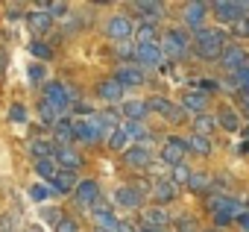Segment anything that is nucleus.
Wrapping results in <instances>:
<instances>
[{
	"instance_id": "obj_33",
	"label": "nucleus",
	"mask_w": 249,
	"mask_h": 232,
	"mask_svg": "<svg viewBox=\"0 0 249 232\" xmlns=\"http://www.w3.org/2000/svg\"><path fill=\"white\" fill-rule=\"evenodd\" d=\"M108 147H111V150H123V153L129 150V135L123 133V127H120V130H114V133L108 135Z\"/></svg>"
},
{
	"instance_id": "obj_20",
	"label": "nucleus",
	"mask_w": 249,
	"mask_h": 232,
	"mask_svg": "<svg viewBox=\"0 0 249 232\" xmlns=\"http://www.w3.org/2000/svg\"><path fill=\"white\" fill-rule=\"evenodd\" d=\"M120 115L126 121H138V124H144V118L150 115V103L147 100H126L120 106Z\"/></svg>"
},
{
	"instance_id": "obj_37",
	"label": "nucleus",
	"mask_w": 249,
	"mask_h": 232,
	"mask_svg": "<svg viewBox=\"0 0 249 232\" xmlns=\"http://www.w3.org/2000/svg\"><path fill=\"white\" fill-rule=\"evenodd\" d=\"M30 53H33V56H38V59H44V62H47V59H53V47H50V44H44V41H33V44H30Z\"/></svg>"
},
{
	"instance_id": "obj_4",
	"label": "nucleus",
	"mask_w": 249,
	"mask_h": 232,
	"mask_svg": "<svg viewBox=\"0 0 249 232\" xmlns=\"http://www.w3.org/2000/svg\"><path fill=\"white\" fill-rule=\"evenodd\" d=\"M73 135H76V141H79V144H97V141L108 138V135H106V130H103V127H100V121H97V112L91 115V118L73 121Z\"/></svg>"
},
{
	"instance_id": "obj_32",
	"label": "nucleus",
	"mask_w": 249,
	"mask_h": 232,
	"mask_svg": "<svg viewBox=\"0 0 249 232\" xmlns=\"http://www.w3.org/2000/svg\"><path fill=\"white\" fill-rule=\"evenodd\" d=\"M231 91H237V94H249V65L231 77Z\"/></svg>"
},
{
	"instance_id": "obj_16",
	"label": "nucleus",
	"mask_w": 249,
	"mask_h": 232,
	"mask_svg": "<svg viewBox=\"0 0 249 232\" xmlns=\"http://www.w3.org/2000/svg\"><path fill=\"white\" fill-rule=\"evenodd\" d=\"M123 162H126L129 168H138V171H144V168H150V162H153V153H150V147H144V144H132L126 153H123Z\"/></svg>"
},
{
	"instance_id": "obj_17",
	"label": "nucleus",
	"mask_w": 249,
	"mask_h": 232,
	"mask_svg": "<svg viewBox=\"0 0 249 232\" xmlns=\"http://www.w3.org/2000/svg\"><path fill=\"white\" fill-rule=\"evenodd\" d=\"M153 197H156V203H173L179 197V185L170 176H161L153 182Z\"/></svg>"
},
{
	"instance_id": "obj_19",
	"label": "nucleus",
	"mask_w": 249,
	"mask_h": 232,
	"mask_svg": "<svg viewBox=\"0 0 249 232\" xmlns=\"http://www.w3.org/2000/svg\"><path fill=\"white\" fill-rule=\"evenodd\" d=\"M123 94H126V88H123L114 77H111V79H103V82L97 85V97H100V100H106V103H120V100H123Z\"/></svg>"
},
{
	"instance_id": "obj_13",
	"label": "nucleus",
	"mask_w": 249,
	"mask_h": 232,
	"mask_svg": "<svg viewBox=\"0 0 249 232\" xmlns=\"http://www.w3.org/2000/svg\"><path fill=\"white\" fill-rule=\"evenodd\" d=\"M208 9H211L208 3H188V6L182 9V21H185V27H191L194 33L205 30L202 24H205V12H208Z\"/></svg>"
},
{
	"instance_id": "obj_39",
	"label": "nucleus",
	"mask_w": 249,
	"mask_h": 232,
	"mask_svg": "<svg viewBox=\"0 0 249 232\" xmlns=\"http://www.w3.org/2000/svg\"><path fill=\"white\" fill-rule=\"evenodd\" d=\"M50 194H56V191H53V188H47V185H38V182H36V185L30 188V197H33L36 203H41V200H47Z\"/></svg>"
},
{
	"instance_id": "obj_10",
	"label": "nucleus",
	"mask_w": 249,
	"mask_h": 232,
	"mask_svg": "<svg viewBox=\"0 0 249 232\" xmlns=\"http://www.w3.org/2000/svg\"><path fill=\"white\" fill-rule=\"evenodd\" d=\"M106 36L114 39L117 44H120V41H129V39L135 36V24H132V18H129V15H114V18H108V24H106Z\"/></svg>"
},
{
	"instance_id": "obj_14",
	"label": "nucleus",
	"mask_w": 249,
	"mask_h": 232,
	"mask_svg": "<svg viewBox=\"0 0 249 232\" xmlns=\"http://www.w3.org/2000/svg\"><path fill=\"white\" fill-rule=\"evenodd\" d=\"M114 203H117L120 209H141L144 194L138 191V185H120V188L114 191Z\"/></svg>"
},
{
	"instance_id": "obj_42",
	"label": "nucleus",
	"mask_w": 249,
	"mask_h": 232,
	"mask_svg": "<svg viewBox=\"0 0 249 232\" xmlns=\"http://www.w3.org/2000/svg\"><path fill=\"white\" fill-rule=\"evenodd\" d=\"M18 229V220H15V214H0V232H15Z\"/></svg>"
},
{
	"instance_id": "obj_38",
	"label": "nucleus",
	"mask_w": 249,
	"mask_h": 232,
	"mask_svg": "<svg viewBox=\"0 0 249 232\" xmlns=\"http://www.w3.org/2000/svg\"><path fill=\"white\" fill-rule=\"evenodd\" d=\"M191 176H194V174H191V168H188V165H179V168H173V174H170V179H173L176 185H188V182H191Z\"/></svg>"
},
{
	"instance_id": "obj_51",
	"label": "nucleus",
	"mask_w": 249,
	"mask_h": 232,
	"mask_svg": "<svg viewBox=\"0 0 249 232\" xmlns=\"http://www.w3.org/2000/svg\"><path fill=\"white\" fill-rule=\"evenodd\" d=\"M231 220H234L231 214H214V223H217V229H220V226H226V223H231Z\"/></svg>"
},
{
	"instance_id": "obj_46",
	"label": "nucleus",
	"mask_w": 249,
	"mask_h": 232,
	"mask_svg": "<svg viewBox=\"0 0 249 232\" xmlns=\"http://www.w3.org/2000/svg\"><path fill=\"white\" fill-rule=\"evenodd\" d=\"M9 118H12L15 124H24V121H27V112H24V106H21V103H15V106L9 109Z\"/></svg>"
},
{
	"instance_id": "obj_22",
	"label": "nucleus",
	"mask_w": 249,
	"mask_h": 232,
	"mask_svg": "<svg viewBox=\"0 0 249 232\" xmlns=\"http://www.w3.org/2000/svg\"><path fill=\"white\" fill-rule=\"evenodd\" d=\"M76 185H79L76 174H73V171H62V168H59V174L50 179V188H53L56 194H71V191H76Z\"/></svg>"
},
{
	"instance_id": "obj_18",
	"label": "nucleus",
	"mask_w": 249,
	"mask_h": 232,
	"mask_svg": "<svg viewBox=\"0 0 249 232\" xmlns=\"http://www.w3.org/2000/svg\"><path fill=\"white\" fill-rule=\"evenodd\" d=\"M53 159L59 162V168H62V171H73V174H76V171L82 168V156H79L73 147H62V144H59V147H56V153H53Z\"/></svg>"
},
{
	"instance_id": "obj_56",
	"label": "nucleus",
	"mask_w": 249,
	"mask_h": 232,
	"mask_svg": "<svg viewBox=\"0 0 249 232\" xmlns=\"http://www.w3.org/2000/svg\"><path fill=\"white\" fill-rule=\"evenodd\" d=\"M30 232H41V229H30Z\"/></svg>"
},
{
	"instance_id": "obj_28",
	"label": "nucleus",
	"mask_w": 249,
	"mask_h": 232,
	"mask_svg": "<svg viewBox=\"0 0 249 232\" xmlns=\"http://www.w3.org/2000/svg\"><path fill=\"white\" fill-rule=\"evenodd\" d=\"M27 21H30V27H33L36 33H47V30H50V24H53V15H50V12H44V9H36V12H30V15H27Z\"/></svg>"
},
{
	"instance_id": "obj_15",
	"label": "nucleus",
	"mask_w": 249,
	"mask_h": 232,
	"mask_svg": "<svg viewBox=\"0 0 249 232\" xmlns=\"http://www.w3.org/2000/svg\"><path fill=\"white\" fill-rule=\"evenodd\" d=\"M188 115H205V109H208V94H202V91H196V88H191V91H185L182 94V103H179Z\"/></svg>"
},
{
	"instance_id": "obj_6",
	"label": "nucleus",
	"mask_w": 249,
	"mask_h": 232,
	"mask_svg": "<svg viewBox=\"0 0 249 232\" xmlns=\"http://www.w3.org/2000/svg\"><path fill=\"white\" fill-rule=\"evenodd\" d=\"M135 65L141 71H156L164 65V50L161 44H135Z\"/></svg>"
},
{
	"instance_id": "obj_31",
	"label": "nucleus",
	"mask_w": 249,
	"mask_h": 232,
	"mask_svg": "<svg viewBox=\"0 0 249 232\" xmlns=\"http://www.w3.org/2000/svg\"><path fill=\"white\" fill-rule=\"evenodd\" d=\"M217 121H220V127H223V130H229V133H237V127H240L237 112H234V109H229V106L217 115Z\"/></svg>"
},
{
	"instance_id": "obj_41",
	"label": "nucleus",
	"mask_w": 249,
	"mask_h": 232,
	"mask_svg": "<svg viewBox=\"0 0 249 232\" xmlns=\"http://www.w3.org/2000/svg\"><path fill=\"white\" fill-rule=\"evenodd\" d=\"M231 33H234V39H249V15L240 18L237 24H231Z\"/></svg>"
},
{
	"instance_id": "obj_34",
	"label": "nucleus",
	"mask_w": 249,
	"mask_h": 232,
	"mask_svg": "<svg viewBox=\"0 0 249 232\" xmlns=\"http://www.w3.org/2000/svg\"><path fill=\"white\" fill-rule=\"evenodd\" d=\"M94 220H97V232H117V226H120V220L114 217V212L100 214V217H94Z\"/></svg>"
},
{
	"instance_id": "obj_26",
	"label": "nucleus",
	"mask_w": 249,
	"mask_h": 232,
	"mask_svg": "<svg viewBox=\"0 0 249 232\" xmlns=\"http://www.w3.org/2000/svg\"><path fill=\"white\" fill-rule=\"evenodd\" d=\"M38 115H41V121H44V124L56 127V124H59V121L65 118V109H59V106H53V103L41 100V106H38Z\"/></svg>"
},
{
	"instance_id": "obj_45",
	"label": "nucleus",
	"mask_w": 249,
	"mask_h": 232,
	"mask_svg": "<svg viewBox=\"0 0 249 232\" xmlns=\"http://www.w3.org/2000/svg\"><path fill=\"white\" fill-rule=\"evenodd\" d=\"M117 56H123V59H135V44L120 41V44H117Z\"/></svg>"
},
{
	"instance_id": "obj_58",
	"label": "nucleus",
	"mask_w": 249,
	"mask_h": 232,
	"mask_svg": "<svg viewBox=\"0 0 249 232\" xmlns=\"http://www.w3.org/2000/svg\"><path fill=\"white\" fill-rule=\"evenodd\" d=\"M246 135H249V130H246Z\"/></svg>"
},
{
	"instance_id": "obj_57",
	"label": "nucleus",
	"mask_w": 249,
	"mask_h": 232,
	"mask_svg": "<svg viewBox=\"0 0 249 232\" xmlns=\"http://www.w3.org/2000/svg\"><path fill=\"white\" fill-rule=\"evenodd\" d=\"M246 209H249V200H246Z\"/></svg>"
},
{
	"instance_id": "obj_54",
	"label": "nucleus",
	"mask_w": 249,
	"mask_h": 232,
	"mask_svg": "<svg viewBox=\"0 0 249 232\" xmlns=\"http://www.w3.org/2000/svg\"><path fill=\"white\" fill-rule=\"evenodd\" d=\"M138 232H164V229H156V226H147V223H141V226H138Z\"/></svg>"
},
{
	"instance_id": "obj_35",
	"label": "nucleus",
	"mask_w": 249,
	"mask_h": 232,
	"mask_svg": "<svg viewBox=\"0 0 249 232\" xmlns=\"http://www.w3.org/2000/svg\"><path fill=\"white\" fill-rule=\"evenodd\" d=\"M36 171H38V176H44V179H53V176L59 174L56 159H41V162H36Z\"/></svg>"
},
{
	"instance_id": "obj_8",
	"label": "nucleus",
	"mask_w": 249,
	"mask_h": 232,
	"mask_svg": "<svg viewBox=\"0 0 249 232\" xmlns=\"http://www.w3.org/2000/svg\"><path fill=\"white\" fill-rule=\"evenodd\" d=\"M147 103H150V112H159L161 118L170 121V124H182V121H185V115H188L182 106H176V103L167 100V97H150Z\"/></svg>"
},
{
	"instance_id": "obj_29",
	"label": "nucleus",
	"mask_w": 249,
	"mask_h": 232,
	"mask_svg": "<svg viewBox=\"0 0 249 232\" xmlns=\"http://www.w3.org/2000/svg\"><path fill=\"white\" fill-rule=\"evenodd\" d=\"M53 133H56V141H59L62 147H68V141H76V135H73V121H71V118H62V121L53 127Z\"/></svg>"
},
{
	"instance_id": "obj_53",
	"label": "nucleus",
	"mask_w": 249,
	"mask_h": 232,
	"mask_svg": "<svg viewBox=\"0 0 249 232\" xmlns=\"http://www.w3.org/2000/svg\"><path fill=\"white\" fill-rule=\"evenodd\" d=\"M117 232H138V229H135V226H132L129 220H120V226H117Z\"/></svg>"
},
{
	"instance_id": "obj_25",
	"label": "nucleus",
	"mask_w": 249,
	"mask_h": 232,
	"mask_svg": "<svg viewBox=\"0 0 249 232\" xmlns=\"http://www.w3.org/2000/svg\"><path fill=\"white\" fill-rule=\"evenodd\" d=\"M156 39H159V27L153 21H141L135 27V41L138 44H156Z\"/></svg>"
},
{
	"instance_id": "obj_36",
	"label": "nucleus",
	"mask_w": 249,
	"mask_h": 232,
	"mask_svg": "<svg viewBox=\"0 0 249 232\" xmlns=\"http://www.w3.org/2000/svg\"><path fill=\"white\" fill-rule=\"evenodd\" d=\"M211 185H214V179H208L205 174H194V176H191V182H188V188H191V191H196V194L208 191Z\"/></svg>"
},
{
	"instance_id": "obj_50",
	"label": "nucleus",
	"mask_w": 249,
	"mask_h": 232,
	"mask_svg": "<svg viewBox=\"0 0 249 232\" xmlns=\"http://www.w3.org/2000/svg\"><path fill=\"white\" fill-rule=\"evenodd\" d=\"M6 65H9V50H6L3 44H0V74L6 71Z\"/></svg>"
},
{
	"instance_id": "obj_12",
	"label": "nucleus",
	"mask_w": 249,
	"mask_h": 232,
	"mask_svg": "<svg viewBox=\"0 0 249 232\" xmlns=\"http://www.w3.org/2000/svg\"><path fill=\"white\" fill-rule=\"evenodd\" d=\"M114 79H117L123 88H138V85H144L147 74H144L138 65H120V68L114 71Z\"/></svg>"
},
{
	"instance_id": "obj_9",
	"label": "nucleus",
	"mask_w": 249,
	"mask_h": 232,
	"mask_svg": "<svg viewBox=\"0 0 249 232\" xmlns=\"http://www.w3.org/2000/svg\"><path fill=\"white\" fill-rule=\"evenodd\" d=\"M249 65V56H246V50L243 47H237V44H226V50H223V56H220V68L226 71V74H237V71H243Z\"/></svg>"
},
{
	"instance_id": "obj_7",
	"label": "nucleus",
	"mask_w": 249,
	"mask_h": 232,
	"mask_svg": "<svg viewBox=\"0 0 249 232\" xmlns=\"http://www.w3.org/2000/svg\"><path fill=\"white\" fill-rule=\"evenodd\" d=\"M191 150H188V141L185 138H167L164 144H161V162L164 165H170V168H179V165H185V156H188Z\"/></svg>"
},
{
	"instance_id": "obj_27",
	"label": "nucleus",
	"mask_w": 249,
	"mask_h": 232,
	"mask_svg": "<svg viewBox=\"0 0 249 232\" xmlns=\"http://www.w3.org/2000/svg\"><path fill=\"white\" fill-rule=\"evenodd\" d=\"M220 127V121L214 118V115H199V118H194V133L196 135H205V138H211V133Z\"/></svg>"
},
{
	"instance_id": "obj_44",
	"label": "nucleus",
	"mask_w": 249,
	"mask_h": 232,
	"mask_svg": "<svg viewBox=\"0 0 249 232\" xmlns=\"http://www.w3.org/2000/svg\"><path fill=\"white\" fill-rule=\"evenodd\" d=\"M196 91H202V94L220 91V82H217V79H199V82H196Z\"/></svg>"
},
{
	"instance_id": "obj_2",
	"label": "nucleus",
	"mask_w": 249,
	"mask_h": 232,
	"mask_svg": "<svg viewBox=\"0 0 249 232\" xmlns=\"http://www.w3.org/2000/svg\"><path fill=\"white\" fill-rule=\"evenodd\" d=\"M161 50H164V59H185L191 50V36L185 30H167L161 39Z\"/></svg>"
},
{
	"instance_id": "obj_52",
	"label": "nucleus",
	"mask_w": 249,
	"mask_h": 232,
	"mask_svg": "<svg viewBox=\"0 0 249 232\" xmlns=\"http://www.w3.org/2000/svg\"><path fill=\"white\" fill-rule=\"evenodd\" d=\"M237 226H240L243 232H249V212H243V214L237 217Z\"/></svg>"
},
{
	"instance_id": "obj_5",
	"label": "nucleus",
	"mask_w": 249,
	"mask_h": 232,
	"mask_svg": "<svg viewBox=\"0 0 249 232\" xmlns=\"http://www.w3.org/2000/svg\"><path fill=\"white\" fill-rule=\"evenodd\" d=\"M44 100L68 112V109L76 103V88L68 85V82H47V85H44Z\"/></svg>"
},
{
	"instance_id": "obj_49",
	"label": "nucleus",
	"mask_w": 249,
	"mask_h": 232,
	"mask_svg": "<svg viewBox=\"0 0 249 232\" xmlns=\"http://www.w3.org/2000/svg\"><path fill=\"white\" fill-rule=\"evenodd\" d=\"M21 18H27V15H24V9H21V6H9L6 21H21Z\"/></svg>"
},
{
	"instance_id": "obj_3",
	"label": "nucleus",
	"mask_w": 249,
	"mask_h": 232,
	"mask_svg": "<svg viewBox=\"0 0 249 232\" xmlns=\"http://www.w3.org/2000/svg\"><path fill=\"white\" fill-rule=\"evenodd\" d=\"M211 12L220 24H237L240 18H246L243 12H249V0H240V3H231V0H214Z\"/></svg>"
},
{
	"instance_id": "obj_55",
	"label": "nucleus",
	"mask_w": 249,
	"mask_h": 232,
	"mask_svg": "<svg viewBox=\"0 0 249 232\" xmlns=\"http://www.w3.org/2000/svg\"><path fill=\"white\" fill-rule=\"evenodd\" d=\"M205 232H220V229H217V226H211V229H205Z\"/></svg>"
},
{
	"instance_id": "obj_11",
	"label": "nucleus",
	"mask_w": 249,
	"mask_h": 232,
	"mask_svg": "<svg viewBox=\"0 0 249 232\" xmlns=\"http://www.w3.org/2000/svg\"><path fill=\"white\" fill-rule=\"evenodd\" d=\"M97 200H100V185H97L94 179H79V185H76V191H73V203H76L79 209H91Z\"/></svg>"
},
{
	"instance_id": "obj_1",
	"label": "nucleus",
	"mask_w": 249,
	"mask_h": 232,
	"mask_svg": "<svg viewBox=\"0 0 249 232\" xmlns=\"http://www.w3.org/2000/svg\"><path fill=\"white\" fill-rule=\"evenodd\" d=\"M194 50H196V56L199 59H205V62H220V56H223V50H226V33L223 30H199V33H194Z\"/></svg>"
},
{
	"instance_id": "obj_40",
	"label": "nucleus",
	"mask_w": 249,
	"mask_h": 232,
	"mask_svg": "<svg viewBox=\"0 0 249 232\" xmlns=\"http://www.w3.org/2000/svg\"><path fill=\"white\" fill-rule=\"evenodd\" d=\"M27 77H30V82H33V85H38V82H44V77H47V71H44V65H30V71H27Z\"/></svg>"
},
{
	"instance_id": "obj_24",
	"label": "nucleus",
	"mask_w": 249,
	"mask_h": 232,
	"mask_svg": "<svg viewBox=\"0 0 249 232\" xmlns=\"http://www.w3.org/2000/svg\"><path fill=\"white\" fill-rule=\"evenodd\" d=\"M27 150H30V156H33L36 162H41V159H53V153H56V147H53L50 141H44V138H30Z\"/></svg>"
},
{
	"instance_id": "obj_21",
	"label": "nucleus",
	"mask_w": 249,
	"mask_h": 232,
	"mask_svg": "<svg viewBox=\"0 0 249 232\" xmlns=\"http://www.w3.org/2000/svg\"><path fill=\"white\" fill-rule=\"evenodd\" d=\"M132 9L144 18V21H159V18H164V3H156V0H135L132 3Z\"/></svg>"
},
{
	"instance_id": "obj_30",
	"label": "nucleus",
	"mask_w": 249,
	"mask_h": 232,
	"mask_svg": "<svg viewBox=\"0 0 249 232\" xmlns=\"http://www.w3.org/2000/svg\"><path fill=\"white\" fill-rule=\"evenodd\" d=\"M185 141H188V150H191V153H196V156H211V138L191 133V138H185Z\"/></svg>"
},
{
	"instance_id": "obj_47",
	"label": "nucleus",
	"mask_w": 249,
	"mask_h": 232,
	"mask_svg": "<svg viewBox=\"0 0 249 232\" xmlns=\"http://www.w3.org/2000/svg\"><path fill=\"white\" fill-rule=\"evenodd\" d=\"M91 212H94V217H100V214H108V212H111V203H106V200L100 197V200L91 206Z\"/></svg>"
},
{
	"instance_id": "obj_48",
	"label": "nucleus",
	"mask_w": 249,
	"mask_h": 232,
	"mask_svg": "<svg viewBox=\"0 0 249 232\" xmlns=\"http://www.w3.org/2000/svg\"><path fill=\"white\" fill-rule=\"evenodd\" d=\"M176 229H179V232H199V229H196V220H191V217H182Z\"/></svg>"
},
{
	"instance_id": "obj_43",
	"label": "nucleus",
	"mask_w": 249,
	"mask_h": 232,
	"mask_svg": "<svg viewBox=\"0 0 249 232\" xmlns=\"http://www.w3.org/2000/svg\"><path fill=\"white\" fill-rule=\"evenodd\" d=\"M56 232H79V223H76L73 217H62V220L56 223Z\"/></svg>"
},
{
	"instance_id": "obj_23",
	"label": "nucleus",
	"mask_w": 249,
	"mask_h": 232,
	"mask_svg": "<svg viewBox=\"0 0 249 232\" xmlns=\"http://www.w3.org/2000/svg\"><path fill=\"white\" fill-rule=\"evenodd\" d=\"M141 223L156 226V229H164V226H170V212H167L164 206H150V209H144Z\"/></svg>"
}]
</instances>
